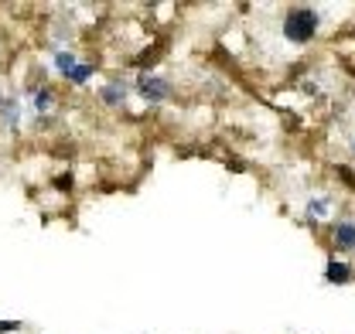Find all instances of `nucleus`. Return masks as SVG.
I'll use <instances>...</instances> for the list:
<instances>
[{
  "label": "nucleus",
  "instance_id": "obj_5",
  "mask_svg": "<svg viewBox=\"0 0 355 334\" xmlns=\"http://www.w3.org/2000/svg\"><path fill=\"white\" fill-rule=\"evenodd\" d=\"M89 76H92V65H76V69H72L65 79H69V82H86Z\"/></svg>",
  "mask_w": 355,
  "mask_h": 334
},
{
  "label": "nucleus",
  "instance_id": "obj_4",
  "mask_svg": "<svg viewBox=\"0 0 355 334\" xmlns=\"http://www.w3.org/2000/svg\"><path fill=\"white\" fill-rule=\"evenodd\" d=\"M352 280V269H349V263H338V259H332L328 263V283H349Z\"/></svg>",
  "mask_w": 355,
  "mask_h": 334
},
{
  "label": "nucleus",
  "instance_id": "obj_1",
  "mask_svg": "<svg viewBox=\"0 0 355 334\" xmlns=\"http://www.w3.org/2000/svg\"><path fill=\"white\" fill-rule=\"evenodd\" d=\"M314 31H318V14L308 10V7L290 10L287 21H283V34H287L294 45H308V41L314 38Z\"/></svg>",
  "mask_w": 355,
  "mask_h": 334
},
{
  "label": "nucleus",
  "instance_id": "obj_3",
  "mask_svg": "<svg viewBox=\"0 0 355 334\" xmlns=\"http://www.w3.org/2000/svg\"><path fill=\"white\" fill-rule=\"evenodd\" d=\"M335 249H345V252H352L355 249V222H342L338 229H335Z\"/></svg>",
  "mask_w": 355,
  "mask_h": 334
},
{
  "label": "nucleus",
  "instance_id": "obj_8",
  "mask_svg": "<svg viewBox=\"0 0 355 334\" xmlns=\"http://www.w3.org/2000/svg\"><path fill=\"white\" fill-rule=\"evenodd\" d=\"M328 212V201H311V215H325Z\"/></svg>",
  "mask_w": 355,
  "mask_h": 334
},
{
  "label": "nucleus",
  "instance_id": "obj_2",
  "mask_svg": "<svg viewBox=\"0 0 355 334\" xmlns=\"http://www.w3.org/2000/svg\"><path fill=\"white\" fill-rule=\"evenodd\" d=\"M140 92H144V99H151V102H161L164 96H168V82L161 79V76H140Z\"/></svg>",
  "mask_w": 355,
  "mask_h": 334
},
{
  "label": "nucleus",
  "instance_id": "obj_6",
  "mask_svg": "<svg viewBox=\"0 0 355 334\" xmlns=\"http://www.w3.org/2000/svg\"><path fill=\"white\" fill-rule=\"evenodd\" d=\"M55 62H58V69H62V76H69V72L76 69V58H72V55H65V52H62V55H58Z\"/></svg>",
  "mask_w": 355,
  "mask_h": 334
},
{
  "label": "nucleus",
  "instance_id": "obj_7",
  "mask_svg": "<svg viewBox=\"0 0 355 334\" xmlns=\"http://www.w3.org/2000/svg\"><path fill=\"white\" fill-rule=\"evenodd\" d=\"M48 106H52V92L41 89V92H38V109H48Z\"/></svg>",
  "mask_w": 355,
  "mask_h": 334
}]
</instances>
